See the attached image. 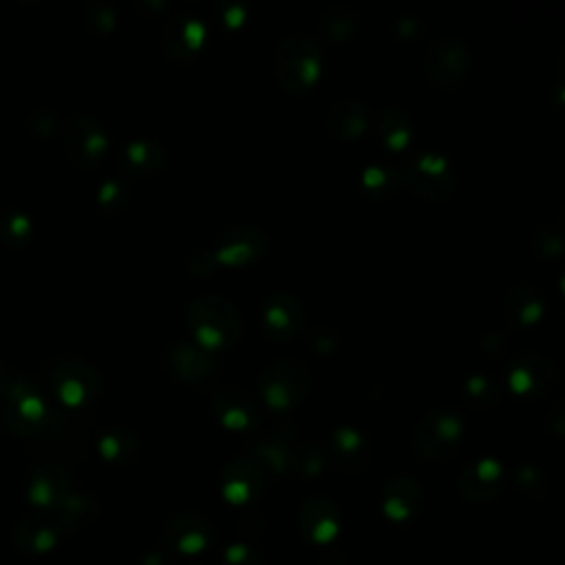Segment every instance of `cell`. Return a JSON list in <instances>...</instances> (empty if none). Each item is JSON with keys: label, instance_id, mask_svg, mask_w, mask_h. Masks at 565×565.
I'll use <instances>...</instances> for the list:
<instances>
[{"label": "cell", "instance_id": "1", "mask_svg": "<svg viewBox=\"0 0 565 565\" xmlns=\"http://www.w3.org/2000/svg\"><path fill=\"white\" fill-rule=\"evenodd\" d=\"M185 324L194 344L210 353L232 349L243 335V316L238 307L218 294L192 298L185 307Z\"/></svg>", "mask_w": 565, "mask_h": 565}, {"label": "cell", "instance_id": "2", "mask_svg": "<svg viewBox=\"0 0 565 565\" xmlns=\"http://www.w3.org/2000/svg\"><path fill=\"white\" fill-rule=\"evenodd\" d=\"M274 79L287 95L309 93L322 73V53L309 33H291L274 51Z\"/></svg>", "mask_w": 565, "mask_h": 565}, {"label": "cell", "instance_id": "3", "mask_svg": "<svg viewBox=\"0 0 565 565\" xmlns=\"http://www.w3.org/2000/svg\"><path fill=\"white\" fill-rule=\"evenodd\" d=\"M463 439V419L450 406H435L424 413L413 430V450L426 463L450 459Z\"/></svg>", "mask_w": 565, "mask_h": 565}, {"label": "cell", "instance_id": "4", "mask_svg": "<svg viewBox=\"0 0 565 565\" xmlns=\"http://www.w3.org/2000/svg\"><path fill=\"white\" fill-rule=\"evenodd\" d=\"M399 177L417 199L430 205L446 203L457 190V174L450 161L439 152H413L402 161Z\"/></svg>", "mask_w": 565, "mask_h": 565}, {"label": "cell", "instance_id": "5", "mask_svg": "<svg viewBox=\"0 0 565 565\" xmlns=\"http://www.w3.org/2000/svg\"><path fill=\"white\" fill-rule=\"evenodd\" d=\"M311 388V373L305 362L296 358L271 360L258 377V391L271 411L285 413L298 408Z\"/></svg>", "mask_w": 565, "mask_h": 565}, {"label": "cell", "instance_id": "6", "mask_svg": "<svg viewBox=\"0 0 565 565\" xmlns=\"http://www.w3.org/2000/svg\"><path fill=\"white\" fill-rule=\"evenodd\" d=\"M49 391L66 408H90L102 395L97 371L77 360H60L46 371Z\"/></svg>", "mask_w": 565, "mask_h": 565}, {"label": "cell", "instance_id": "7", "mask_svg": "<svg viewBox=\"0 0 565 565\" xmlns=\"http://www.w3.org/2000/svg\"><path fill=\"white\" fill-rule=\"evenodd\" d=\"M470 64H472V55L468 44L457 35H444L428 46L424 71L428 82L437 90L450 93L466 82L470 73Z\"/></svg>", "mask_w": 565, "mask_h": 565}, {"label": "cell", "instance_id": "8", "mask_svg": "<svg viewBox=\"0 0 565 565\" xmlns=\"http://www.w3.org/2000/svg\"><path fill=\"white\" fill-rule=\"evenodd\" d=\"M269 249L267 232L256 223H238L225 227L212 247V254L218 265L227 267H247L265 258Z\"/></svg>", "mask_w": 565, "mask_h": 565}, {"label": "cell", "instance_id": "9", "mask_svg": "<svg viewBox=\"0 0 565 565\" xmlns=\"http://www.w3.org/2000/svg\"><path fill=\"white\" fill-rule=\"evenodd\" d=\"M558 380V369L552 358L539 351L516 353L505 366L508 386L525 399H536L545 395Z\"/></svg>", "mask_w": 565, "mask_h": 565}, {"label": "cell", "instance_id": "10", "mask_svg": "<svg viewBox=\"0 0 565 565\" xmlns=\"http://www.w3.org/2000/svg\"><path fill=\"white\" fill-rule=\"evenodd\" d=\"M214 525L196 512H179L161 527V547L172 556H199L212 547Z\"/></svg>", "mask_w": 565, "mask_h": 565}, {"label": "cell", "instance_id": "11", "mask_svg": "<svg viewBox=\"0 0 565 565\" xmlns=\"http://www.w3.org/2000/svg\"><path fill=\"white\" fill-rule=\"evenodd\" d=\"M62 148L75 166L84 170H93L106 157L108 135L97 119L88 115H75L64 126Z\"/></svg>", "mask_w": 565, "mask_h": 565}, {"label": "cell", "instance_id": "12", "mask_svg": "<svg viewBox=\"0 0 565 565\" xmlns=\"http://www.w3.org/2000/svg\"><path fill=\"white\" fill-rule=\"evenodd\" d=\"M166 369L179 382L192 388H212L221 377V364L214 353L194 342H177L166 353Z\"/></svg>", "mask_w": 565, "mask_h": 565}, {"label": "cell", "instance_id": "13", "mask_svg": "<svg viewBox=\"0 0 565 565\" xmlns=\"http://www.w3.org/2000/svg\"><path fill=\"white\" fill-rule=\"evenodd\" d=\"M51 415L53 411L46 404L44 395L38 391V386L15 382L9 393V404L2 413V419L15 435L33 439L49 424Z\"/></svg>", "mask_w": 565, "mask_h": 565}, {"label": "cell", "instance_id": "14", "mask_svg": "<svg viewBox=\"0 0 565 565\" xmlns=\"http://www.w3.org/2000/svg\"><path fill=\"white\" fill-rule=\"evenodd\" d=\"M212 417L232 433H256L260 428V408L256 399L238 386H221L210 397Z\"/></svg>", "mask_w": 565, "mask_h": 565}, {"label": "cell", "instance_id": "15", "mask_svg": "<svg viewBox=\"0 0 565 565\" xmlns=\"http://www.w3.org/2000/svg\"><path fill=\"white\" fill-rule=\"evenodd\" d=\"M207 42L205 22L188 11H181L166 20L161 31V46L168 60L177 64H188L201 55Z\"/></svg>", "mask_w": 565, "mask_h": 565}, {"label": "cell", "instance_id": "16", "mask_svg": "<svg viewBox=\"0 0 565 565\" xmlns=\"http://www.w3.org/2000/svg\"><path fill=\"white\" fill-rule=\"evenodd\" d=\"M296 448H298V430L291 422H282L252 441L249 457L265 470V475L280 477V475H289Z\"/></svg>", "mask_w": 565, "mask_h": 565}, {"label": "cell", "instance_id": "17", "mask_svg": "<svg viewBox=\"0 0 565 565\" xmlns=\"http://www.w3.org/2000/svg\"><path fill=\"white\" fill-rule=\"evenodd\" d=\"M302 305L289 291H274L265 298L260 322L267 340L294 342L302 331Z\"/></svg>", "mask_w": 565, "mask_h": 565}, {"label": "cell", "instance_id": "18", "mask_svg": "<svg viewBox=\"0 0 565 565\" xmlns=\"http://www.w3.org/2000/svg\"><path fill=\"white\" fill-rule=\"evenodd\" d=\"M505 488V470L494 457H479L468 461L459 477L457 490L470 503H490Z\"/></svg>", "mask_w": 565, "mask_h": 565}, {"label": "cell", "instance_id": "19", "mask_svg": "<svg viewBox=\"0 0 565 565\" xmlns=\"http://www.w3.org/2000/svg\"><path fill=\"white\" fill-rule=\"evenodd\" d=\"M265 470L247 455L227 461L221 470L223 499L234 505H249L260 499L265 490Z\"/></svg>", "mask_w": 565, "mask_h": 565}, {"label": "cell", "instance_id": "20", "mask_svg": "<svg viewBox=\"0 0 565 565\" xmlns=\"http://www.w3.org/2000/svg\"><path fill=\"white\" fill-rule=\"evenodd\" d=\"M71 490V472L60 461H44L26 477V501L35 512H51Z\"/></svg>", "mask_w": 565, "mask_h": 565}, {"label": "cell", "instance_id": "21", "mask_svg": "<svg viewBox=\"0 0 565 565\" xmlns=\"http://www.w3.org/2000/svg\"><path fill=\"white\" fill-rule=\"evenodd\" d=\"M342 525V512L338 503L329 497L313 494L307 497L298 510V527L300 534L316 545L331 543Z\"/></svg>", "mask_w": 565, "mask_h": 565}, {"label": "cell", "instance_id": "22", "mask_svg": "<svg viewBox=\"0 0 565 565\" xmlns=\"http://www.w3.org/2000/svg\"><path fill=\"white\" fill-rule=\"evenodd\" d=\"M380 505L386 519L395 523H408L419 514L424 505V490L411 475H395L384 483Z\"/></svg>", "mask_w": 565, "mask_h": 565}, {"label": "cell", "instance_id": "23", "mask_svg": "<svg viewBox=\"0 0 565 565\" xmlns=\"http://www.w3.org/2000/svg\"><path fill=\"white\" fill-rule=\"evenodd\" d=\"M60 536L57 525L46 512H31L15 523L11 543L18 554L35 558L49 554L57 545Z\"/></svg>", "mask_w": 565, "mask_h": 565}, {"label": "cell", "instance_id": "24", "mask_svg": "<svg viewBox=\"0 0 565 565\" xmlns=\"http://www.w3.org/2000/svg\"><path fill=\"white\" fill-rule=\"evenodd\" d=\"M324 448L329 461H333L342 472H360L371 459V444L366 435L353 426L333 428Z\"/></svg>", "mask_w": 565, "mask_h": 565}, {"label": "cell", "instance_id": "25", "mask_svg": "<svg viewBox=\"0 0 565 565\" xmlns=\"http://www.w3.org/2000/svg\"><path fill=\"white\" fill-rule=\"evenodd\" d=\"M369 121H371L369 106L360 99L344 97L335 102L327 113V135L333 141L351 143L366 132Z\"/></svg>", "mask_w": 565, "mask_h": 565}, {"label": "cell", "instance_id": "26", "mask_svg": "<svg viewBox=\"0 0 565 565\" xmlns=\"http://www.w3.org/2000/svg\"><path fill=\"white\" fill-rule=\"evenodd\" d=\"M121 168L126 174L137 177V179H152L157 174H161L168 166V150L161 141L157 139H132L124 146L121 150V159H119Z\"/></svg>", "mask_w": 565, "mask_h": 565}, {"label": "cell", "instance_id": "27", "mask_svg": "<svg viewBox=\"0 0 565 565\" xmlns=\"http://www.w3.org/2000/svg\"><path fill=\"white\" fill-rule=\"evenodd\" d=\"M57 525L60 534H73L90 525L99 514V501L88 490H71L51 512H46Z\"/></svg>", "mask_w": 565, "mask_h": 565}, {"label": "cell", "instance_id": "28", "mask_svg": "<svg viewBox=\"0 0 565 565\" xmlns=\"http://www.w3.org/2000/svg\"><path fill=\"white\" fill-rule=\"evenodd\" d=\"M505 316L519 327L536 324L545 313V300L541 291L530 282H516L505 294Z\"/></svg>", "mask_w": 565, "mask_h": 565}, {"label": "cell", "instance_id": "29", "mask_svg": "<svg viewBox=\"0 0 565 565\" xmlns=\"http://www.w3.org/2000/svg\"><path fill=\"white\" fill-rule=\"evenodd\" d=\"M139 437L128 426H110L97 437V452L104 461L128 466L139 457Z\"/></svg>", "mask_w": 565, "mask_h": 565}, {"label": "cell", "instance_id": "30", "mask_svg": "<svg viewBox=\"0 0 565 565\" xmlns=\"http://www.w3.org/2000/svg\"><path fill=\"white\" fill-rule=\"evenodd\" d=\"M375 130H377V137H380L382 146L386 150L399 152L408 146V141L413 137V121H411V115L404 108L386 106L377 115Z\"/></svg>", "mask_w": 565, "mask_h": 565}, {"label": "cell", "instance_id": "31", "mask_svg": "<svg viewBox=\"0 0 565 565\" xmlns=\"http://www.w3.org/2000/svg\"><path fill=\"white\" fill-rule=\"evenodd\" d=\"M318 29L327 42L344 44L351 38H355V33L360 29V15L355 9H351L347 4H333L320 15Z\"/></svg>", "mask_w": 565, "mask_h": 565}, {"label": "cell", "instance_id": "32", "mask_svg": "<svg viewBox=\"0 0 565 565\" xmlns=\"http://www.w3.org/2000/svg\"><path fill=\"white\" fill-rule=\"evenodd\" d=\"M399 181H402L399 170L388 166V163H371L360 174V188L373 201H382V199L393 196Z\"/></svg>", "mask_w": 565, "mask_h": 565}, {"label": "cell", "instance_id": "33", "mask_svg": "<svg viewBox=\"0 0 565 565\" xmlns=\"http://www.w3.org/2000/svg\"><path fill=\"white\" fill-rule=\"evenodd\" d=\"M327 463H329V457H327L324 444L305 441V444H298V448L294 452L289 475L311 479V477H318L327 468Z\"/></svg>", "mask_w": 565, "mask_h": 565}, {"label": "cell", "instance_id": "34", "mask_svg": "<svg viewBox=\"0 0 565 565\" xmlns=\"http://www.w3.org/2000/svg\"><path fill=\"white\" fill-rule=\"evenodd\" d=\"M463 399L477 411H490L501 399L499 384L481 373H472L463 382Z\"/></svg>", "mask_w": 565, "mask_h": 565}, {"label": "cell", "instance_id": "35", "mask_svg": "<svg viewBox=\"0 0 565 565\" xmlns=\"http://www.w3.org/2000/svg\"><path fill=\"white\" fill-rule=\"evenodd\" d=\"M532 252L541 260H556L563 254V230L558 223H545L534 230L530 238Z\"/></svg>", "mask_w": 565, "mask_h": 565}, {"label": "cell", "instance_id": "36", "mask_svg": "<svg viewBox=\"0 0 565 565\" xmlns=\"http://www.w3.org/2000/svg\"><path fill=\"white\" fill-rule=\"evenodd\" d=\"M128 201H130V192L126 183L119 179H108L97 190V205L104 214H110V216L121 214L128 207Z\"/></svg>", "mask_w": 565, "mask_h": 565}, {"label": "cell", "instance_id": "37", "mask_svg": "<svg viewBox=\"0 0 565 565\" xmlns=\"http://www.w3.org/2000/svg\"><path fill=\"white\" fill-rule=\"evenodd\" d=\"M514 481H516L519 490L525 497H532V499H541L545 494V490H547L543 472L536 466H532V463L519 466L516 472H514Z\"/></svg>", "mask_w": 565, "mask_h": 565}, {"label": "cell", "instance_id": "38", "mask_svg": "<svg viewBox=\"0 0 565 565\" xmlns=\"http://www.w3.org/2000/svg\"><path fill=\"white\" fill-rule=\"evenodd\" d=\"M221 565H265L260 552L247 541H234L223 550Z\"/></svg>", "mask_w": 565, "mask_h": 565}, {"label": "cell", "instance_id": "39", "mask_svg": "<svg viewBox=\"0 0 565 565\" xmlns=\"http://www.w3.org/2000/svg\"><path fill=\"white\" fill-rule=\"evenodd\" d=\"M29 234H31V225L24 214H7L4 216V221L0 225V236L7 245L20 247L29 241Z\"/></svg>", "mask_w": 565, "mask_h": 565}, {"label": "cell", "instance_id": "40", "mask_svg": "<svg viewBox=\"0 0 565 565\" xmlns=\"http://www.w3.org/2000/svg\"><path fill=\"white\" fill-rule=\"evenodd\" d=\"M88 26L97 33H110L117 26V15L110 4L106 2H90L84 11Z\"/></svg>", "mask_w": 565, "mask_h": 565}, {"label": "cell", "instance_id": "41", "mask_svg": "<svg viewBox=\"0 0 565 565\" xmlns=\"http://www.w3.org/2000/svg\"><path fill=\"white\" fill-rule=\"evenodd\" d=\"M216 22L221 24V29H225L230 33L238 31L247 22V7L241 2L225 0L216 7Z\"/></svg>", "mask_w": 565, "mask_h": 565}, {"label": "cell", "instance_id": "42", "mask_svg": "<svg viewBox=\"0 0 565 565\" xmlns=\"http://www.w3.org/2000/svg\"><path fill=\"white\" fill-rule=\"evenodd\" d=\"M218 267H221V265L216 263L212 249H207V247H201V249L192 252L190 258H188V271H190L192 276H199V278H210V276H214V274L218 271Z\"/></svg>", "mask_w": 565, "mask_h": 565}, {"label": "cell", "instance_id": "43", "mask_svg": "<svg viewBox=\"0 0 565 565\" xmlns=\"http://www.w3.org/2000/svg\"><path fill=\"white\" fill-rule=\"evenodd\" d=\"M338 331L327 327V324H320V327H313L311 335H309V347L320 353V355H331L335 349H338Z\"/></svg>", "mask_w": 565, "mask_h": 565}, {"label": "cell", "instance_id": "44", "mask_svg": "<svg viewBox=\"0 0 565 565\" xmlns=\"http://www.w3.org/2000/svg\"><path fill=\"white\" fill-rule=\"evenodd\" d=\"M422 24H419V20L417 18H413V15H404V18H399L397 20V24H395V31H397V35L399 38H413L415 33H417V29H419Z\"/></svg>", "mask_w": 565, "mask_h": 565}, {"label": "cell", "instance_id": "45", "mask_svg": "<svg viewBox=\"0 0 565 565\" xmlns=\"http://www.w3.org/2000/svg\"><path fill=\"white\" fill-rule=\"evenodd\" d=\"M139 565H174V561H172V554H168L166 550H152L143 554Z\"/></svg>", "mask_w": 565, "mask_h": 565}, {"label": "cell", "instance_id": "46", "mask_svg": "<svg viewBox=\"0 0 565 565\" xmlns=\"http://www.w3.org/2000/svg\"><path fill=\"white\" fill-rule=\"evenodd\" d=\"M547 424H550V428H554L556 435L563 433V404H561V402H556V404L550 408V413H547Z\"/></svg>", "mask_w": 565, "mask_h": 565}, {"label": "cell", "instance_id": "47", "mask_svg": "<svg viewBox=\"0 0 565 565\" xmlns=\"http://www.w3.org/2000/svg\"><path fill=\"white\" fill-rule=\"evenodd\" d=\"M13 384H15V382L11 380V371H9V366L0 362V399H2V397H9V393H11Z\"/></svg>", "mask_w": 565, "mask_h": 565}]
</instances>
